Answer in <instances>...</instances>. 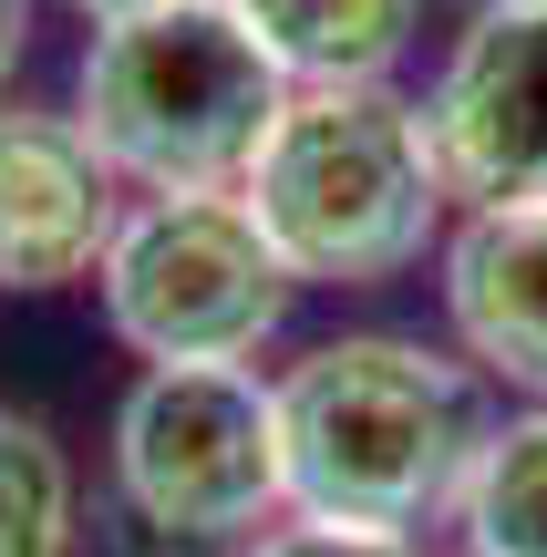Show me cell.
I'll use <instances>...</instances> for the list:
<instances>
[{"instance_id":"obj_1","label":"cell","mask_w":547,"mask_h":557,"mask_svg":"<svg viewBox=\"0 0 547 557\" xmlns=\"http://www.w3.org/2000/svg\"><path fill=\"white\" fill-rule=\"evenodd\" d=\"M486 434V372L413 331H341L279 372L289 517L321 527L362 537H424L434 517L455 527Z\"/></svg>"},{"instance_id":"obj_2","label":"cell","mask_w":547,"mask_h":557,"mask_svg":"<svg viewBox=\"0 0 547 557\" xmlns=\"http://www.w3.org/2000/svg\"><path fill=\"white\" fill-rule=\"evenodd\" d=\"M289 114V73L238 21V0H156L94 21L73 73V124L135 197H238Z\"/></svg>"},{"instance_id":"obj_3","label":"cell","mask_w":547,"mask_h":557,"mask_svg":"<svg viewBox=\"0 0 547 557\" xmlns=\"http://www.w3.org/2000/svg\"><path fill=\"white\" fill-rule=\"evenodd\" d=\"M238 197L300 289H383L424 248H445V218H455V186L434 165V124L393 83L289 94L279 135L259 145Z\"/></svg>"},{"instance_id":"obj_4","label":"cell","mask_w":547,"mask_h":557,"mask_svg":"<svg viewBox=\"0 0 547 557\" xmlns=\"http://www.w3.org/2000/svg\"><path fill=\"white\" fill-rule=\"evenodd\" d=\"M114 506L156 557H238L289 517L279 382L248 361H156L114 413Z\"/></svg>"},{"instance_id":"obj_5","label":"cell","mask_w":547,"mask_h":557,"mask_svg":"<svg viewBox=\"0 0 547 557\" xmlns=\"http://www.w3.org/2000/svg\"><path fill=\"white\" fill-rule=\"evenodd\" d=\"M103 331L156 361H248L289 320L300 278L248 218V197H135L94 269Z\"/></svg>"},{"instance_id":"obj_6","label":"cell","mask_w":547,"mask_h":557,"mask_svg":"<svg viewBox=\"0 0 547 557\" xmlns=\"http://www.w3.org/2000/svg\"><path fill=\"white\" fill-rule=\"evenodd\" d=\"M434 165L465 207H527L547 197V0H507L455 32L445 73L424 94Z\"/></svg>"},{"instance_id":"obj_7","label":"cell","mask_w":547,"mask_h":557,"mask_svg":"<svg viewBox=\"0 0 547 557\" xmlns=\"http://www.w3.org/2000/svg\"><path fill=\"white\" fill-rule=\"evenodd\" d=\"M124 227V176L94 156L73 114L0 103V289L41 299L103 269Z\"/></svg>"},{"instance_id":"obj_8","label":"cell","mask_w":547,"mask_h":557,"mask_svg":"<svg viewBox=\"0 0 547 557\" xmlns=\"http://www.w3.org/2000/svg\"><path fill=\"white\" fill-rule=\"evenodd\" d=\"M445 331L496 393L547 403V197L445 227Z\"/></svg>"},{"instance_id":"obj_9","label":"cell","mask_w":547,"mask_h":557,"mask_svg":"<svg viewBox=\"0 0 547 557\" xmlns=\"http://www.w3.org/2000/svg\"><path fill=\"white\" fill-rule=\"evenodd\" d=\"M238 21L269 41L289 94L321 83H393L424 32V0H238Z\"/></svg>"},{"instance_id":"obj_10","label":"cell","mask_w":547,"mask_h":557,"mask_svg":"<svg viewBox=\"0 0 547 557\" xmlns=\"http://www.w3.org/2000/svg\"><path fill=\"white\" fill-rule=\"evenodd\" d=\"M455 547L465 557H547V403L507 413L486 434L455 506Z\"/></svg>"},{"instance_id":"obj_11","label":"cell","mask_w":547,"mask_h":557,"mask_svg":"<svg viewBox=\"0 0 547 557\" xmlns=\"http://www.w3.org/2000/svg\"><path fill=\"white\" fill-rule=\"evenodd\" d=\"M83 485L41 413H0V557H73Z\"/></svg>"},{"instance_id":"obj_12","label":"cell","mask_w":547,"mask_h":557,"mask_svg":"<svg viewBox=\"0 0 547 557\" xmlns=\"http://www.w3.org/2000/svg\"><path fill=\"white\" fill-rule=\"evenodd\" d=\"M238 557H413V537H362V527H321V517H279L269 537H248Z\"/></svg>"},{"instance_id":"obj_13","label":"cell","mask_w":547,"mask_h":557,"mask_svg":"<svg viewBox=\"0 0 547 557\" xmlns=\"http://www.w3.org/2000/svg\"><path fill=\"white\" fill-rule=\"evenodd\" d=\"M21 52H32V0H0V94H11Z\"/></svg>"},{"instance_id":"obj_14","label":"cell","mask_w":547,"mask_h":557,"mask_svg":"<svg viewBox=\"0 0 547 557\" xmlns=\"http://www.w3.org/2000/svg\"><path fill=\"white\" fill-rule=\"evenodd\" d=\"M83 21H124V11H156V0H73Z\"/></svg>"},{"instance_id":"obj_15","label":"cell","mask_w":547,"mask_h":557,"mask_svg":"<svg viewBox=\"0 0 547 557\" xmlns=\"http://www.w3.org/2000/svg\"><path fill=\"white\" fill-rule=\"evenodd\" d=\"M475 11H507V0H465V21H475Z\"/></svg>"}]
</instances>
